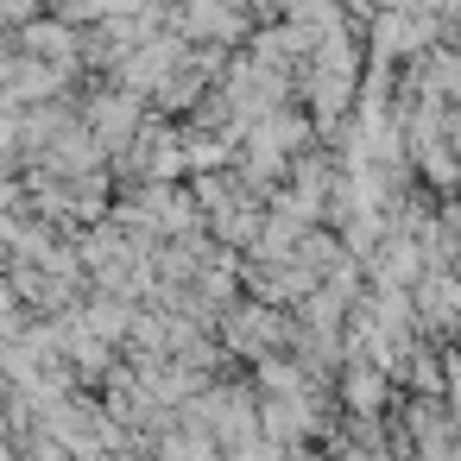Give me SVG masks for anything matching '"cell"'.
<instances>
[{
  "label": "cell",
  "mask_w": 461,
  "mask_h": 461,
  "mask_svg": "<svg viewBox=\"0 0 461 461\" xmlns=\"http://www.w3.org/2000/svg\"><path fill=\"white\" fill-rule=\"evenodd\" d=\"M140 121H146V95H133V89H121V83H114V89H102V95L83 108V127L102 140V152H108V158L140 133Z\"/></svg>",
  "instance_id": "obj_1"
},
{
  "label": "cell",
  "mask_w": 461,
  "mask_h": 461,
  "mask_svg": "<svg viewBox=\"0 0 461 461\" xmlns=\"http://www.w3.org/2000/svg\"><path fill=\"white\" fill-rule=\"evenodd\" d=\"M45 7H51V0H0V26H20V20H32Z\"/></svg>",
  "instance_id": "obj_3"
},
{
  "label": "cell",
  "mask_w": 461,
  "mask_h": 461,
  "mask_svg": "<svg viewBox=\"0 0 461 461\" xmlns=\"http://www.w3.org/2000/svg\"><path fill=\"white\" fill-rule=\"evenodd\" d=\"M341 404L379 417V411L392 404V373L373 366V360H354V354H348V360H341Z\"/></svg>",
  "instance_id": "obj_2"
},
{
  "label": "cell",
  "mask_w": 461,
  "mask_h": 461,
  "mask_svg": "<svg viewBox=\"0 0 461 461\" xmlns=\"http://www.w3.org/2000/svg\"><path fill=\"white\" fill-rule=\"evenodd\" d=\"M455 39H461V20H455Z\"/></svg>",
  "instance_id": "obj_4"
}]
</instances>
